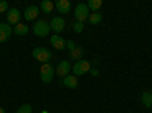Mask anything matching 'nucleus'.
Returning a JSON list of instances; mask_svg holds the SVG:
<instances>
[{
	"label": "nucleus",
	"mask_w": 152,
	"mask_h": 113,
	"mask_svg": "<svg viewBox=\"0 0 152 113\" xmlns=\"http://www.w3.org/2000/svg\"><path fill=\"white\" fill-rule=\"evenodd\" d=\"M55 77V67L50 64V63H44V64H41L40 67V78L44 84H49V83H52Z\"/></svg>",
	"instance_id": "obj_1"
},
{
	"label": "nucleus",
	"mask_w": 152,
	"mask_h": 113,
	"mask_svg": "<svg viewBox=\"0 0 152 113\" xmlns=\"http://www.w3.org/2000/svg\"><path fill=\"white\" fill-rule=\"evenodd\" d=\"M32 55L37 61H40V63H49V61H52V52L49 51V49L46 47H35L34 51H32Z\"/></svg>",
	"instance_id": "obj_2"
},
{
	"label": "nucleus",
	"mask_w": 152,
	"mask_h": 113,
	"mask_svg": "<svg viewBox=\"0 0 152 113\" xmlns=\"http://www.w3.org/2000/svg\"><path fill=\"white\" fill-rule=\"evenodd\" d=\"M73 69V73H75V77H82V75L88 73L91 69V63L90 61H87V60H79V61H76L75 63V66L72 67Z\"/></svg>",
	"instance_id": "obj_3"
},
{
	"label": "nucleus",
	"mask_w": 152,
	"mask_h": 113,
	"mask_svg": "<svg viewBox=\"0 0 152 113\" xmlns=\"http://www.w3.org/2000/svg\"><path fill=\"white\" fill-rule=\"evenodd\" d=\"M34 34L37 37H47L49 32H50V24L46 21V20H38L35 24H34V28H32Z\"/></svg>",
	"instance_id": "obj_4"
},
{
	"label": "nucleus",
	"mask_w": 152,
	"mask_h": 113,
	"mask_svg": "<svg viewBox=\"0 0 152 113\" xmlns=\"http://www.w3.org/2000/svg\"><path fill=\"white\" fill-rule=\"evenodd\" d=\"M75 17H76V21H81V23H84L88 17V6L85 5V3H79L78 6H76V9H75Z\"/></svg>",
	"instance_id": "obj_5"
},
{
	"label": "nucleus",
	"mask_w": 152,
	"mask_h": 113,
	"mask_svg": "<svg viewBox=\"0 0 152 113\" xmlns=\"http://www.w3.org/2000/svg\"><path fill=\"white\" fill-rule=\"evenodd\" d=\"M70 70H72L70 61H59V64L55 69V75H58V77H61V78H64V77H67V75H69Z\"/></svg>",
	"instance_id": "obj_6"
},
{
	"label": "nucleus",
	"mask_w": 152,
	"mask_h": 113,
	"mask_svg": "<svg viewBox=\"0 0 152 113\" xmlns=\"http://www.w3.org/2000/svg\"><path fill=\"white\" fill-rule=\"evenodd\" d=\"M12 35V28L11 24L0 23V43H6Z\"/></svg>",
	"instance_id": "obj_7"
},
{
	"label": "nucleus",
	"mask_w": 152,
	"mask_h": 113,
	"mask_svg": "<svg viewBox=\"0 0 152 113\" xmlns=\"http://www.w3.org/2000/svg\"><path fill=\"white\" fill-rule=\"evenodd\" d=\"M50 44H52L55 49H58V51H64V49L67 47V41L58 34L50 37Z\"/></svg>",
	"instance_id": "obj_8"
},
{
	"label": "nucleus",
	"mask_w": 152,
	"mask_h": 113,
	"mask_svg": "<svg viewBox=\"0 0 152 113\" xmlns=\"http://www.w3.org/2000/svg\"><path fill=\"white\" fill-rule=\"evenodd\" d=\"M20 18H21V14L17 8H12L6 12V20L9 24H18L20 23Z\"/></svg>",
	"instance_id": "obj_9"
},
{
	"label": "nucleus",
	"mask_w": 152,
	"mask_h": 113,
	"mask_svg": "<svg viewBox=\"0 0 152 113\" xmlns=\"http://www.w3.org/2000/svg\"><path fill=\"white\" fill-rule=\"evenodd\" d=\"M49 24H50V29H52L55 34H59L61 31H64V28H66L64 18H61V17H53L52 21H50Z\"/></svg>",
	"instance_id": "obj_10"
},
{
	"label": "nucleus",
	"mask_w": 152,
	"mask_h": 113,
	"mask_svg": "<svg viewBox=\"0 0 152 113\" xmlns=\"http://www.w3.org/2000/svg\"><path fill=\"white\" fill-rule=\"evenodd\" d=\"M61 86H66V87H69V89H76V87L79 86V83H78V77H75V75H70V73H69L67 77L62 78Z\"/></svg>",
	"instance_id": "obj_11"
},
{
	"label": "nucleus",
	"mask_w": 152,
	"mask_h": 113,
	"mask_svg": "<svg viewBox=\"0 0 152 113\" xmlns=\"http://www.w3.org/2000/svg\"><path fill=\"white\" fill-rule=\"evenodd\" d=\"M38 14H40V9H38V6H35V5H32V6H28L26 9H24V18H26L28 21H31V20H35L37 17H38Z\"/></svg>",
	"instance_id": "obj_12"
},
{
	"label": "nucleus",
	"mask_w": 152,
	"mask_h": 113,
	"mask_svg": "<svg viewBox=\"0 0 152 113\" xmlns=\"http://www.w3.org/2000/svg\"><path fill=\"white\" fill-rule=\"evenodd\" d=\"M55 8L58 9V12L59 14H69L70 12V8H72V5H70V2L69 0H58V2L55 3Z\"/></svg>",
	"instance_id": "obj_13"
},
{
	"label": "nucleus",
	"mask_w": 152,
	"mask_h": 113,
	"mask_svg": "<svg viewBox=\"0 0 152 113\" xmlns=\"http://www.w3.org/2000/svg\"><path fill=\"white\" fill-rule=\"evenodd\" d=\"M12 32H14L17 37H24V35H28V32H29V28H28V24L18 23V24H15V28L12 29Z\"/></svg>",
	"instance_id": "obj_14"
},
{
	"label": "nucleus",
	"mask_w": 152,
	"mask_h": 113,
	"mask_svg": "<svg viewBox=\"0 0 152 113\" xmlns=\"http://www.w3.org/2000/svg\"><path fill=\"white\" fill-rule=\"evenodd\" d=\"M82 55H84V49L79 47V46H76L75 49H72V51H70V58L75 60V61L82 60Z\"/></svg>",
	"instance_id": "obj_15"
},
{
	"label": "nucleus",
	"mask_w": 152,
	"mask_h": 113,
	"mask_svg": "<svg viewBox=\"0 0 152 113\" xmlns=\"http://www.w3.org/2000/svg\"><path fill=\"white\" fill-rule=\"evenodd\" d=\"M40 8H41V11L44 12V14H50V12L53 11V8H55V3H52L50 0H43Z\"/></svg>",
	"instance_id": "obj_16"
},
{
	"label": "nucleus",
	"mask_w": 152,
	"mask_h": 113,
	"mask_svg": "<svg viewBox=\"0 0 152 113\" xmlns=\"http://www.w3.org/2000/svg\"><path fill=\"white\" fill-rule=\"evenodd\" d=\"M142 104L148 109L152 107V92H143L142 93Z\"/></svg>",
	"instance_id": "obj_17"
},
{
	"label": "nucleus",
	"mask_w": 152,
	"mask_h": 113,
	"mask_svg": "<svg viewBox=\"0 0 152 113\" xmlns=\"http://www.w3.org/2000/svg\"><path fill=\"white\" fill-rule=\"evenodd\" d=\"M87 6H88V9H90V11L97 12L100 8H102V0H88Z\"/></svg>",
	"instance_id": "obj_18"
},
{
	"label": "nucleus",
	"mask_w": 152,
	"mask_h": 113,
	"mask_svg": "<svg viewBox=\"0 0 152 113\" xmlns=\"http://www.w3.org/2000/svg\"><path fill=\"white\" fill-rule=\"evenodd\" d=\"M104 16L100 14V12H91L90 17H88V20H90L91 24H100V21H102Z\"/></svg>",
	"instance_id": "obj_19"
},
{
	"label": "nucleus",
	"mask_w": 152,
	"mask_h": 113,
	"mask_svg": "<svg viewBox=\"0 0 152 113\" xmlns=\"http://www.w3.org/2000/svg\"><path fill=\"white\" fill-rule=\"evenodd\" d=\"M15 113H32V106L31 104H23L18 107V110Z\"/></svg>",
	"instance_id": "obj_20"
},
{
	"label": "nucleus",
	"mask_w": 152,
	"mask_h": 113,
	"mask_svg": "<svg viewBox=\"0 0 152 113\" xmlns=\"http://www.w3.org/2000/svg\"><path fill=\"white\" fill-rule=\"evenodd\" d=\"M73 31H75L76 34H81V32L84 31V23H81V21H75V24H73Z\"/></svg>",
	"instance_id": "obj_21"
},
{
	"label": "nucleus",
	"mask_w": 152,
	"mask_h": 113,
	"mask_svg": "<svg viewBox=\"0 0 152 113\" xmlns=\"http://www.w3.org/2000/svg\"><path fill=\"white\" fill-rule=\"evenodd\" d=\"M6 11H8V2L2 0V2H0V12H6Z\"/></svg>",
	"instance_id": "obj_22"
},
{
	"label": "nucleus",
	"mask_w": 152,
	"mask_h": 113,
	"mask_svg": "<svg viewBox=\"0 0 152 113\" xmlns=\"http://www.w3.org/2000/svg\"><path fill=\"white\" fill-rule=\"evenodd\" d=\"M67 47H69V51H72V49H75L76 46H75V43H73L72 40H69V41H67Z\"/></svg>",
	"instance_id": "obj_23"
},
{
	"label": "nucleus",
	"mask_w": 152,
	"mask_h": 113,
	"mask_svg": "<svg viewBox=\"0 0 152 113\" xmlns=\"http://www.w3.org/2000/svg\"><path fill=\"white\" fill-rule=\"evenodd\" d=\"M90 73L93 75V77H97V75H99V70H97V69H90Z\"/></svg>",
	"instance_id": "obj_24"
},
{
	"label": "nucleus",
	"mask_w": 152,
	"mask_h": 113,
	"mask_svg": "<svg viewBox=\"0 0 152 113\" xmlns=\"http://www.w3.org/2000/svg\"><path fill=\"white\" fill-rule=\"evenodd\" d=\"M0 113H6V112H5V110H3L2 107H0Z\"/></svg>",
	"instance_id": "obj_25"
},
{
	"label": "nucleus",
	"mask_w": 152,
	"mask_h": 113,
	"mask_svg": "<svg viewBox=\"0 0 152 113\" xmlns=\"http://www.w3.org/2000/svg\"><path fill=\"white\" fill-rule=\"evenodd\" d=\"M43 113H49V112H43Z\"/></svg>",
	"instance_id": "obj_26"
}]
</instances>
